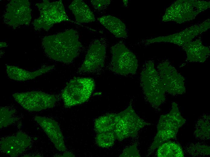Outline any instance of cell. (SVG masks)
<instances>
[{
    "label": "cell",
    "mask_w": 210,
    "mask_h": 157,
    "mask_svg": "<svg viewBox=\"0 0 210 157\" xmlns=\"http://www.w3.org/2000/svg\"><path fill=\"white\" fill-rule=\"evenodd\" d=\"M30 143V140L26 135L20 133L2 140L0 147L3 152L11 156H15L24 151Z\"/></svg>",
    "instance_id": "obj_13"
},
{
    "label": "cell",
    "mask_w": 210,
    "mask_h": 157,
    "mask_svg": "<svg viewBox=\"0 0 210 157\" xmlns=\"http://www.w3.org/2000/svg\"><path fill=\"white\" fill-rule=\"evenodd\" d=\"M40 13L33 25L36 29L48 31L54 24L64 21H71L67 15L62 0L51 2L47 0L36 4Z\"/></svg>",
    "instance_id": "obj_4"
},
{
    "label": "cell",
    "mask_w": 210,
    "mask_h": 157,
    "mask_svg": "<svg viewBox=\"0 0 210 157\" xmlns=\"http://www.w3.org/2000/svg\"><path fill=\"white\" fill-rule=\"evenodd\" d=\"M149 124L136 114L130 103L126 109L119 113L113 131L116 139L121 141L135 136L140 129Z\"/></svg>",
    "instance_id": "obj_6"
},
{
    "label": "cell",
    "mask_w": 210,
    "mask_h": 157,
    "mask_svg": "<svg viewBox=\"0 0 210 157\" xmlns=\"http://www.w3.org/2000/svg\"><path fill=\"white\" fill-rule=\"evenodd\" d=\"M46 135L59 151H64L65 147L64 138L59 127L55 121L49 118L37 116L35 118Z\"/></svg>",
    "instance_id": "obj_12"
},
{
    "label": "cell",
    "mask_w": 210,
    "mask_h": 157,
    "mask_svg": "<svg viewBox=\"0 0 210 157\" xmlns=\"http://www.w3.org/2000/svg\"><path fill=\"white\" fill-rule=\"evenodd\" d=\"M97 20L116 37L122 38L126 37V26L120 19L111 15H106L98 18Z\"/></svg>",
    "instance_id": "obj_15"
},
{
    "label": "cell",
    "mask_w": 210,
    "mask_h": 157,
    "mask_svg": "<svg viewBox=\"0 0 210 157\" xmlns=\"http://www.w3.org/2000/svg\"><path fill=\"white\" fill-rule=\"evenodd\" d=\"M140 78L141 85L148 101L154 106L160 105L165 100L166 91L153 62H149L145 64Z\"/></svg>",
    "instance_id": "obj_2"
},
{
    "label": "cell",
    "mask_w": 210,
    "mask_h": 157,
    "mask_svg": "<svg viewBox=\"0 0 210 157\" xmlns=\"http://www.w3.org/2000/svg\"><path fill=\"white\" fill-rule=\"evenodd\" d=\"M106 50L105 45L101 40H94L90 45L80 71L91 72L101 69L104 64Z\"/></svg>",
    "instance_id": "obj_11"
},
{
    "label": "cell",
    "mask_w": 210,
    "mask_h": 157,
    "mask_svg": "<svg viewBox=\"0 0 210 157\" xmlns=\"http://www.w3.org/2000/svg\"><path fill=\"white\" fill-rule=\"evenodd\" d=\"M121 157H140V155L136 144H134L125 148L123 150Z\"/></svg>",
    "instance_id": "obj_22"
},
{
    "label": "cell",
    "mask_w": 210,
    "mask_h": 157,
    "mask_svg": "<svg viewBox=\"0 0 210 157\" xmlns=\"http://www.w3.org/2000/svg\"><path fill=\"white\" fill-rule=\"evenodd\" d=\"M13 96L24 109L31 111L52 108L56 101L54 95L40 91L15 93Z\"/></svg>",
    "instance_id": "obj_8"
},
{
    "label": "cell",
    "mask_w": 210,
    "mask_h": 157,
    "mask_svg": "<svg viewBox=\"0 0 210 157\" xmlns=\"http://www.w3.org/2000/svg\"><path fill=\"white\" fill-rule=\"evenodd\" d=\"M177 104L173 103L170 112L162 115L158 125L157 133L150 147L152 150L169 140L175 138L179 128L185 123Z\"/></svg>",
    "instance_id": "obj_3"
},
{
    "label": "cell",
    "mask_w": 210,
    "mask_h": 157,
    "mask_svg": "<svg viewBox=\"0 0 210 157\" xmlns=\"http://www.w3.org/2000/svg\"><path fill=\"white\" fill-rule=\"evenodd\" d=\"M123 2L124 4L126 6V4H128V0H124L123 1Z\"/></svg>",
    "instance_id": "obj_25"
},
{
    "label": "cell",
    "mask_w": 210,
    "mask_h": 157,
    "mask_svg": "<svg viewBox=\"0 0 210 157\" xmlns=\"http://www.w3.org/2000/svg\"><path fill=\"white\" fill-rule=\"evenodd\" d=\"M6 72L9 78L14 80L24 81L33 79L52 70L54 66H45L33 71H30L14 66L7 65Z\"/></svg>",
    "instance_id": "obj_14"
},
{
    "label": "cell",
    "mask_w": 210,
    "mask_h": 157,
    "mask_svg": "<svg viewBox=\"0 0 210 157\" xmlns=\"http://www.w3.org/2000/svg\"><path fill=\"white\" fill-rule=\"evenodd\" d=\"M119 117V113L108 114L97 118L94 122V128L98 133L113 131Z\"/></svg>",
    "instance_id": "obj_18"
},
{
    "label": "cell",
    "mask_w": 210,
    "mask_h": 157,
    "mask_svg": "<svg viewBox=\"0 0 210 157\" xmlns=\"http://www.w3.org/2000/svg\"><path fill=\"white\" fill-rule=\"evenodd\" d=\"M76 21L80 23H88L95 21L94 15L89 7L84 2L75 0L69 6Z\"/></svg>",
    "instance_id": "obj_16"
},
{
    "label": "cell",
    "mask_w": 210,
    "mask_h": 157,
    "mask_svg": "<svg viewBox=\"0 0 210 157\" xmlns=\"http://www.w3.org/2000/svg\"><path fill=\"white\" fill-rule=\"evenodd\" d=\"M92 6L96 9L100 11L106 8L110 2V0H96L91 1Z\"/></svg>",
    "instance_id": "obj_23"
},
{
    "label": "cell",
    "mask_w": 210,
    "mask_h": 157,
    "mask_svg": "<svg viewBox=\"0 0 210 157\" xmlns=\"http://www.w3.org/2000/svg\"><path fill=\"white\" fill-rule=\"evenodd\" d=\"M31 18L30 3L26 0L11 1L3 15L5 23L14 27L28 25Z\"/></svg>",
    "instance_id": "obj_9"
},
{
    "label": "cell",
    "mask_w": 210,
    "mask_h": 157,
    "mask_svg": "<svg viewBox=\"0 0 210 157\" xmlns=\"http://www.w3.org/2000/svg\"><path fill=\"white\" fill-rule=\"evenodd\" d=\"M116 137L113 131L98 133L95 138L97 145L104 148L112 146L114 144Z\"/></svg>",
    "instance_id": "obj_20"
},
{
    "label": "cell",
    "mask_w": 210,
    "mask_h": 157,
    "mask_svg": "<svg viewBox=\"0 0 210 157\" xmlns=\"http://www.w3.org/2000/svg\"><path fill=\"white\" fill-rule=\"evenodd\" d=\"M95 87V82L89 78L75 77L67 84L62 93L67 107L84 103L88 100Z\"/></svg>",
    "instance_id": "obj_5"
},
{
    "label": "cell",
    "mask_w": 210,
    "mask_h": 157,
    "mask_svg": "<svg viewBox=\"0 0 210 157\" xmlns=\"http://www.w3.org/2000/svg\"><path fill=\"white\" fill-rule=\"evenodd\" d=\"M158 69L165 91L172 95L185 92L184 79L172 66L164 62L158 66Z\"/></svg>",
    "instance_id": "obj_10"
},
{
    "label": "cell",
    "mask_w": 210,
    "mask_h": 157,
    "mask_svg": "<svg viewBox=\"0 0 210 157\" xmlns=\"http://www.w3.org/2000/svg\"><path fill=\"white\" fill-rule=\"evenodd\" d=\"M42 45L48 57L65 63L72 62L77 56L81 46L78 34L73 29L44 37Z\"/></svg>",
    "instance_id": "obj_1"
},
{
    "label": "cell",
    "mask_w": 210,
    "mask_h": 157,
    "mask_svg": "<svg viewBox=\"0 0 210 157\" xmlns=\"http://www.w3.org/2000/svg\"><path fill=\"white\" fill-rule=\"evenodd\" d=\"M13 112L5 107L0 108V128L5 127L14 122Z\"/></svg>",
    "instance_id": "obj_21"
},
{
    "label": "cell",
    "mask_w": 210,
    "mask_h": 157,
    "mask_svg": "<svg viewBox=\"0 0 210 157\" xmlns=\"http://www.w3.org/2000/svg\"><path fill=\"white\" fill-rule=\"evenodd\" d=\"M111 52L110 67L112 71L123 75L136 72L138 66L136 56L123 43L119 42L113 46Z\"/></svg>",
    "instance_id": "obj_7"
},
{
    "label": "cell",
    "mask_w": 210,
    "mask_h": 157,
    "mask_svg": "<svg viewBox=\"0 0 210 157\" xmlns=\"http://www.w3.org/2000/svg\"><path fill=\"white\" fill-rule=\"evenodd\" d=\"M7 45V43L5 42H0L1 47H5Z\"/></svg>",
    "instance_id": "obj_24"
},
{
    "label": "cell",
    "mask_w": 210,
    "mask_h": 157,
    "mask_svg": "<svg viewBox=\"0 0 210 157\" xmlns=\"http://www.w3.org/2000/svg\"><path fill=\"white\" fill-rule=\"evenodd\" d=\"M157 155L159 157H183L182 149L173 142H166L158 147Z\"/></svg>",
    "instance_id": "obj_19"
},
{
    "label": "cell",
    "mask_w": 210,
    "mask_h": 157,
    "mask_svg": "<svg viewBox=\"0 0 210 157\" xmlns=\"http://www.w3.org/2000/svg\"><path fill=\"white\" fill-rule=\"evenodd\" d=\"M184 46L188 59L191 61L202 62L209 56V51L206 47L199 43H186Z\"/></svg>",
    "instance_id": "obj_17"
}]
</instances>
